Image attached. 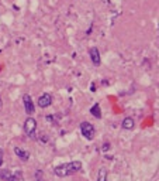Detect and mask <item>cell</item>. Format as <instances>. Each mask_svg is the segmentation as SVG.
I'll list each match as a JSON object with an SVG mask.
<instances>
[{"mask_svg":"<svg viewBox=\"0 0 159 181\" xmlns=\"http://www.w3.org/2000/svg\"><path fill=\"white\" fill-rule=\"evenodd\" d=\"M80 168H82V163L80 161H70V163H66V164L55 167L54 173L58 177H66V175H72L75 173H78Z\"/></svg>","mask_w":159,"mask_h":181,"instance_id":"1","label":"cell"},{"mask_svg":"<svg viewBox=\"0 0 159 181\" xmlns=\"http://www.w3.org/2000/svg\"><path fill=\"white\" fill-rule=\"evenodd\" d=\"M80 132H82V136L87 140H93L94 139V134H96V129L92 123L89 122H83L80 123Z\"/></svg>","mask_w":159,"mask_h":181,"instance_id":"2","label":"cell"},{"mask_svg":"<svg viewBox=\"0 0 159 181\" xmlns=\"http://www.w3.org/2000/svg\"><path fill=\"white\" fill-rule=\"evenodd\" d=\"M37 129V122L34 117L28 116L26 119V122H24V132H26V134H28V136H33L34 132H35Z\"/></svg>","mask_w":159,"mask_h":181,"instance_id":"3","label":"cell"},{"mask_svg":"<svg viewBox=\"0 0 159 181\" xmlns=\"http://www.w3.org/2000/svg\"><path fill=\"white\" fill-rule=\"evenodd\" d=\"M23 103H24V107H26V113L30 116V115L34 113L35 107H34V102H33V98L30 96L28 94H24L23 95Z\"/></svg>","mask_w":159,"mask_h":181,"instance_id":"4","label":"cell"},{"mask_svg":"<svg viewBox=\"0 0 159 181\" xmlns=\"http://www.w3.org/2000/svg\"><path fill=\"white\" fill-rule=\"evenodd\" d=\"M89 55H90V60H92L93 65L99 67L101 64V58H100V51L97 50V47H92L89 50Z\"/></svg>","mask_w":159,"mask_h":181,"instance_id":"5","label":"cell"},{"mask_svg":"<svg viewBox=\"0 0 159 181\" xmlns=\"http://www.w3.org/2000/svg\"><path fill=\"white\" fill-rule=\"evenodd\" d=\"M51 103H52V96H51V94H42L40 98H38V106L40 107H48L51 106Z\"/></svg>","mask_w":159,"mask_h":181,"instance_id":"6","label":"cell"},{"mask_svg":"<svg viewBox=\"0 0 159 181\" xmlns=\"http://www.w3.org/2000/svg\"><path fill=\"white\" fill-rule=\"evenodd\" d=\"M14 153L18 156V158H21V160H24V161H27L28 158H30V153L23 150L21 147H14Z\"/></svg>","mask_w":159,"mask_h":181,"instance_id":"7","label":"cell"},{"mask_svg":"<svg viewBox=\"0 0 159 181\" xmlns=\"http://www.w3.org/2000/svg\"><path fill=\"white\" fill-rule=\"evenodd\" d=\"M134 124H135V122H134L133 117H125L123 120V123H121V126H123V129H125V130H131V129L134 128Z\"/></svg>","mask_w":159,"mask_h":181,"instance_id":"8","label":"cell"},{"mask_svg":"<svg viewBox=\"0 0 159 181\" xmlns=\"http://www.w3.org/2000/svg\"><path fill=\"white\" fill-rule=\"evenodd\" d=\"M90 113H92L94 117L100 119V117H101V109H100V105H99V103L93 105V106L90 107Z\"/></svg>","mask_w":159,"mask_h":181,"instance_id":"9","label":"cell"},{"mask_svg":"<svg viewBox=\"0 0 159 181\" xmlns=\"http://www.w3.org/2000/svg\"><path fill=\"white\" fill-rule=\"evenodd\" d=\"M97 181H107V171L106 168H100L97 174Z\"/></svg>","mask_w":159,"mask_h":181,"instance_id":"10","label":"cell"},{"mask_svg":"<svg viewBox=\"0 0 159 181\" xmlns=\"http://www.w3.org/2000/svg\"><path fill=\"white\" fill-rule=\"evenodd\" d=\"M11 175H13V174H11L9 170H0V177L3 178V180H7V181H9Z\"/></svg>","mask_w":159,"mask_h":181,"instance_id":"11","label":"cell"},{"mask_svg":"<svg viewBox=\"0 0 159 181\" xmlns=\"http://www.w3.org/2000/svg\"><path fill=\"white\" fill-rule=\"evenodd\" d=\"M9 181H20V177H18V174L11 175V177H10V180H9Z\"/></svg>","mask_w":159,"mask_h":181,"instance_id":"12","label":"cell"},{"mask_svg":"<svg viewBox=\"0 0 159 181\" xmlns=\"http://www.w3.org/2000/svg\"><path fill=\"white\" fill-rule=\"evenodd\" d=\"M109 149H110V143H104V144H103V147H101L103 151H107Z\"/></svg>","mask_w":159,"mask_h":181,"instance_id":"13","label":"cell"},{"mask_svg":"<svg viewBox=\"0 0 159 181\" xmlns=\"http://www.w3.org/2000/svg\"><path fill=\"white\" fill-rule=\"evenodd\" d=\"M3 164V149H0V166Z\"/></svg>","mask_w":159,"mask_h":181,"instance_id":"14","label":"cell"},{"mask_svg":"<svg viewBox=\"0 0 159 181\" xmlns=\"http://www.w3.org/2000/svg\"><path fill=\"white\" fill-rule=\"evenodd\" d=\"M2 106H3V102H2V96H0V109H2Z\"/></svg>","mask_w":159,"mask_h":181,"instance_id":"15","label":"cell"}]
</instances>
